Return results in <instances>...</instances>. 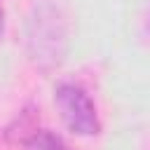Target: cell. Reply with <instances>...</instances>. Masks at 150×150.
<instances>
[{"instance_id":"cell-3","label":"cell","mask_w":150,"mask_h":150,"mask_svg":"<svg viewBox=\"0 0 150 150\" xmlns=\"http://www.w3.org/2000/svg\"><path fill=\"white\" fill-rule=\"evenodd\" d=\"M2 23H5V14H2V5H0V33H2Z\"/></svg>"},{"instance_id":"cell-2","label":"cell","mask_w":150,"mask_h":150,"mask_svg":"<svg viewBox=\"0 0 150 150\" xmlns=\"http://www.w3.org/2000/svg\"><path fill=\"white\" fill-rule=\"evenodd\" d=\"M26 150H68V145L52 131H35L26 141Z\"/></svg>"},{"instance_id":"cell-1","label":"cell","mask_w":150,"mask_h":150,"mask_svg":"<svg viewBox=\"0 0 150 150\" xmlns=\"http://www.w3.org/2000/svg\"><path fill=\"white\" fill-rule=\"evenodd\" d=\"M56 110L63 120V124L80 136H96L101 131V122L96 115V105L89 98V94L73 82H63L56 87L54 94Z\"/></svg>"}]
</instances>
